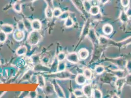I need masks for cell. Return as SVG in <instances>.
<instances>
[{"mask_svg": "<svg viewBox=\"0 0 131 98\" xmlns=\"http://www.w3.org/2000/svg\"><path fill=\"white\" fill-rule=\"evenodd\" d=\"M74 25V21L72 18L70 16L66 19L64 22V26L66 27H71Z\"/></svg>", "mask_w": 131, "mask_h": 98, "instance_id": "obj_27", "label": "cell"}, {"mask_svg": "<svg viewBox=\"0 0 131 98\" xmlns=\"http://www.w3.org/2000/svg\"><path fill=\"white\" fill-rule=\"evenodd\" d=\"M89 35H90V38L92 39V40L93 41V43H97V38L96 37V34H95V33L94 32L93 29H91L90 31H89Z\"/></svg>", "mask_w": 131, "mask_h": 98, "instance_id": "obj_28", "label": "cell"}, {"mask_svg": "<svg viewBox=\"0 0 131 98\" xmlns=\"http://www.w3.org/2000/svg\"><path fill=\"white\" fill-rule=\"evenodd\" d=\"M109 0H100V2L101 4L102 5H105L106 4V3H107L108 2Z\"/></svg>", "mask_w": 131, "mask_h": 98, "instance_id": "obj_46", "label": "cell"}, {"mask_svg": "<svg viewBox=\"0 0 131 98\" xmlns=\"http://www.w3.org/2000/svg\"><path fill=\"white\" fill-rule=\"evenodd\" d=\"M72 93L75 95L76 98H81L84 95L82 90L80 89H76L74 90Z\"/></svg>", "mask_w": 131, "mask_h": 98, "instance_id": "obj_35", "label": "cell"}, {"mask_svg": "<svg viewBox=\"0 0 131 98\" xmlns=\"http://www.w3.org/2000/svg\"><path fill=\"white\" fill-rule=\"evenodd\" d=\"M33 70L34 72H38L40 73H49L50 69L49 66L44 65L40 62L34 65Z\"/></svg>", "mask_w": 131, "mask_h": 98, "instance_id": "obj_3", "label": "cell"}, {"mask_svg": "<svg viewBox=\"0 0 131 98\" xmlns=\"http://www.w3.org/2000/svg\"><path fill=\"white\" fill-rule=\"evenodd\" d=\"M79 58L78 54L75 52H72L67 54L66 60L71 63L77 64L79 62Z\"/></svg>", "mask_w": 131, "mask_h": 98, "instance_id": "obj_5", "label": "cell"}, {"mask_svg": "<svg viewBox=\"0 0 131 98\" xmlns=\"http://www.w3.org/2000/svg\"><path fill=\"white\" fill-rule=\"evenodd\" d=\"M1 31L6 33V34H10L14 31V27L13 25L8 24H4L1 26Z\"/></svg>", "mask_w": 131, "mask_h": 98, "instance_id": "obj_9", "label": "cell"}, {"mask_svg": "<svg viewBox=\"0 0 131 98\" xmlns=\"http://www.w3.org/2000/svg\"><path fill=\"white\" fill-rule=\"evenodd\" d=\"M17 29L22 31H25L26 30L24 23L23 20H19L17 23Z\"/></svg>", "mask_w": 131, "mask_h": 98, "instance_id": "obj_38", "label": "cell"}, {"mask_svg": "<svg viewBox=\"0 0 131 98\" xmlns=\"http://www.w3.org/2000/svg\"><path fill=\"white\" fill-rule=\"evenodd\" d=\"M52 83L53 84L55 93H56L57 96L58 98H66V95L65 93L63 91L62 87L60 86L59 83L56 82L55 79H53V81H52Z\"/></svg>", "mask_w": 131, "mask_h": 98, "instance_id": "obj_4", "label": "cell"}, {"mask_svg": "<svg viewBox=\"0 0 131 98\" xmlns=\"http://www.w3.org/2000/svg\"><path fill=\"white\" fill-rule=\"evenodd\" d=\"M31 26L33 30L36 31H40L42 29V24L39 19H34L31 21Z\"/></svg>", "mask_w": 131, "mask_h": 98, "instance_id": "obj_11", "label": "cell"}, {"mask_svg": "<svg viewBox=\"0 0 131 98\" xmlns=\"http://www.w3.org/2000/svg\"><path fill=\"white\" fill-rule=\"evenodd\" d=\"M42 38V35L40 31L32 30L29 32L27 36V43L31 46H35L37 45Z\"/></svg>", "mask_w": 131, "mask_h": 98, "instance_id": "obj_2", "label": "cell"}, {"mask_svg": "<svg viewBox=\"0 0 131 98\" xmlns=\"http://www.w3.org/2000/svg\"><path fill=\"white\" fill-rule=\"evenodd\" d=\"M28 96H29L30 98H37V93L36 90H35V91H31V92H29Z\"/></svg>", "mask_w": 131, "mask_h": 98, "instance_id": "obj_42", "label": "cell"}, {"mask_svg": "<svg viewBox=\"0 0 131 98\" xmlns=\"http://www.w3.org/2000/svg\"><path fill=\"white\" fill-rule=\"evenodd\" d=\"M70 16V13L69 11H66L62 12L59 18L61 20H65L68 17Z\"/></svg>", "mask_w": 131, "mask_h": 98, "instance_id": "obj_37", "label": "cell"}, {"mask_svg": "<svg viewBox=\"0 0 131 98\" xmlns=\"http://www.w3.org/2000/svg\"><path fill=\"white\" fill-rule=\"evenodd\" d=\"M126 13L129 17H131V7H129L126 11Z\"/></svg>", "mask_w": 131, "mask_h": 98, "instance_id": "obj_45", "label": "cell"}, {"mask_svg": "<svg viewBox=\"0 0 131 98\" xmlns=\"http://www.w3.org/2000/svg\"><path fill=\"white\" fill-rule=\"evenodd\" d=\"M83 4L85 11H86L88 13H89L92 6V5L90 1L89 0H84L83 2Z\"/></svg>", "mask_w": 131, "mask_h": 98, "instance_id": "obj_25", "label": "cell"}, {"mask_svg": "<svg viewBox=\"0 0 131 98\" xmlns=\"http://www.w3.org/2000/svg\"><path fill=\"white\" fill-rule=\"evenodd\" d=\"M58 60H57L56 57H55L54 60L53 61L52 63H51V65L50 67V73H54L57 72V66H58Z\"/></svg>", "mask_w": 131, "mask_h": 98, "instance_id": "obj_20", "label": "cell"}, {"mask_svg": "<svg viewBox=\"0 0 131 98\" xmlns=\"http://www.w3.org/2000/svg\"><path fill=\"white\" fill-rule=\"evenodd\" d=\"M89 55V52L87 49H81L78 52V56L82 60H85L87 59Z\"/></svg>", "mask_w": 131, "mask_h": 98, "instance_id": "obj_14", "label": "cell"}, {"mask_svg": "<svg viewBox=\"0 0 131 98\" xmlns=\"http://www.w3.org/2000/svg\"><path fill=\"white\" fill-rule=\"evenodd\" d=\"M72 1L73 2V3L74 4V5L76 6V7L79 11H85L82 0H72Z\"/></svg>", "mask_w": 131, "mask_h": 98, "instance_id": "obj_22", "label": "cell"}, {"mask_svg": "<svg viewBox=\"0 0 131 98\" xmlns=\"http://www.w3.org/2000/svg\"><path fill=\"white\" fill-rule=\"evenodd\" d=\"M75 80L77 84L79 85H83L86 83L87 79L83 74H78L75 76Z\"/></svg>", "mask_w": 131, "mask_h": 98, "instance_id": "obj_10", "label": "cell"}, {"mask_svg": "<svg viewBox=\"0 0 131 98\" xmlns=\"http://www.w3.org/2000/svg\"><path fill=\"white\" fill-rule=\"evenodd\" d=\"M37 83L38 84V87H40L43 89L46 83V80L45 79V76L41 74H39L38 75H37Z\"/></svg>", "mask_w": 131, "mask_h": 98, "instance_id": "obj_13", "label": "cell"}, {"mask_svg": "<svg viewBox=\"0 0 131 98\" xmlns=\"http://www.w3.org/2000/svg\"><path fill=\"white\" fill-rule=\"evenodd\" d=\"M45 16L48 19H52L53 17V9H52V7L47 6L45 9Z\"/></svg>", "mask_w": 131, "mask_h": 98, "instance_id": "obj_21", "label": "cell"}, {"mask_svg": "<svg viewBox=\"0 0 131 98\" xmlns=\"http://www.w3.org/2000/svg\"><path fill=\"white\" fill-rule=\"evenodd\" d=\"M1 65V61H0V66Z\"/></svg>", "mask_w": 131, "mask_h": 98, "instance_id": "obj_48", "label": "cell"}, {"mask_svg": "<svg viewBox=\"0 0 131 98\" xmlns=\"http://www.w3.org/2000/svg\"><path fill=\"white\" fill-rule=\"evenodd\" d=\"M22 2L17 1L12 6L13 9L18 13H20L22 11Z\"/></svg>", "mask_w": 131, "mask_h": 98, "instance_id": "obj_19", "label": "cell"}, {"mask_svg": "<svg viewBox=\"0 0 131 98\" xmlns=\"http://www.w3.org/2000/svg\"><path fill=\"white\" fill-rule=\"evenodd\" d=\"M45 76L52 79H58L61 80H72L75 78L76 75L72 74L71 72L68 70L56 72L54 73H46Z\"/></svg>", "mask_w": 131, "mask_h": 98, "instance_id": "obj_1", "label": "cell"}, {"mask_svg": "<svg viewBox=\"0 0 131 98\" xmlns=\"http://www.w3.org/2000/svg\"><path fill=\"white\" fill-rule=\"evenodd\" d=\"M66 55L67 54L65 53L64 52H60L58 53L57 56H56V58L57 60H58V61H65L66 58Z\"/></svg>", "mask_w": 131, "mask_h": 98, "instance_id": "obj_32", "label": "cell"}, {"mask_svg": "<svg viewBox=\"0 0 131 98\" xmlns=\"http://www.w3.org/2000/svg\"><path fill=\"white\" fill-rule=\"evenodd\" d=\"M30 81L31 82H33V83H37V75L33 74L32 76L31 77Z\"/></svg>", "mask_w": 131, "mask_h": 98, "instance_id": "obj_43", "label": "cell"}, {"mask_svg": "<svg viewBox=\"0 0 131 98\" xmlns=\"http://www.w3.org/2000/svg\"><path fill=\"white\" fill-rule=\"evenodd\" d=\"M7 39V34L0 30V43H4Z\"/></svg>", "mask_w": 131, "mask_h": 98, "instance_id": "obj_33", "label": "cell"}, {"mask_svg": "<svg viewBox=\"0 0 131 98\" xmlns=\"http://www.w3.org/2000/svg\"><path fill=\"white\" fill-rule=\"evenodd\" d=\"M102 92L98 89H95L93 90V97L94 98H102Z\"/></svg>", "mask_w": 131, "mask_h": 98, "instance_id": "obj_30", "label": "cell"}, {"mask_svg": "<svg viewBox=\"0 0 131 98\" xmlns=\"http://www.w3.org/2000/svg\"><path fill=\"white\" fill-rule=\"evenodd\" d=\"M66 68V63L65 61H59L57 66V72H60L65 70Z\"/></svg>", "mask_w": 131, "mask_h": 98, "instance_id": "obj_29", "label": "cell"}, {"mask_svg": "<svg viewBox=\"0 0 131 98\" xmlns=\"http://www.w3.org/2000/svg\"><path fill=\"white\" fill-rule=\"evenodd\" d=\"M89 1H92V0H89Z\"/></svg>", "mask_w": 131, "mask_h": 98, "instance_id": "obj_49", "label": "cell"}, {"mask_svg": "<svg viewBox=\"0 0 131 98\" xmlns=\"http://www.w3.org/2000/svg\"><path fill=\"white\" fill-rule=\"evenodd\" d=\"M125 79L123 77H120L116 81L115 83V85L118 90H120L122 89L123 85L125 83Z\"/></svg>", "mask_w": 131, "mask_h": 98, "instance_id": "obj_18", "label": "cell"}, {"mask_svg": "<svg viewBox=\"0 0 131 98\" xmlns=\"http://www.w3.org/2000/svg\"><path fill=\"white\" fill-rule=\"evenodd\" d=\"M13 38L17 42H21L25 37V33L24 31L15 30L13 32Z\"/></svg>", "mask_w": 131, "mask_h": 98, "instance_id": "obj_8", "label": "cell"}, {"mask_svg": "<svg viewBox=\"0 0 131 98\" xmlns=\"http://www.w3.org/2000/svg\"><path fill=\"white\" fill-rule=\"evenodd\" d=\"M62 13V10L59 8H55L53 9V17L59 18L61 14Z\"/></svg>", "mask_w": 131, "mask_h": 98, "instance_id": "obj_39", "label": "cell"}, {"mask_svg": "<svg viewBox=\"0 0 131 98\" xmlns=\"http://www.w3.org/2000/svg\"><path fill=\"white\" fill-rule=\"evenodd\" d=\"M129 17L127 15L125 11H121L119 16V19L120 21L123 23H126L129 20Z\"/></svg>", "mask_w": 131, "mask_h": 98, "instance_id": "obj_23", "label": "cell"}, {"mask_svg": "<svg viewBox=\"0 0 131 98\" xmlns=\"http://www.w3.org/2000/svg\"><path fill=\"white\" fill-rule=\"evenodd\" d=\"M34 71L32 69H30L28 71H27L25 74L23 75L22 77V81H28L30 80L31 77L34 74Z\"/></svg>", "mask_w": 131, "mask_h": 98, "instance_id": "obj_15", "label": "cell"}, {"mask_svg": "<svg viewBox=\"0 0 131 98\" xmlns=\"http://www.w3.org/2000/svg\"><path fill=\"white\" fill-rule=\"evenodd\" d=\"M82 91L84 95L86 98L93 97V89L91 84H87L85 85L82 88Z\"/></svg>", "mask_w": 131, "mask_h": 98, "instance_id": "obj_7", "label": "cell"}, {"mask_svg": "<svg viewBox=\"0 0 131 98\" xmlns=\"http://www.w3.org/2000/svg\"><path fill=\"white\" fill-rule=\"evenodd\" d=\"M83 74L88 80H90L92 76V72L89 69H85L83 71Z\"/></svg>", "mask_w": 131, "mask_h": 98, "instance_id": "obj_34", "label": "cell"}, {"mask_svg": "<svg viewBox=\"0 0 131 98\" xmlns=\"http://www.w3.org/2000/svg\"><path fill=\"white\" fill-rule=\"evenodd\" d=\"M29 1H30V2H33V1H35V0H28Z\"/></svg>", "mask_w": 131, "mask_h": 98, "instance_id": "obj_47", "label": "cell"}, {"mask_svg": "<svg viewBox=\"0 0 131 98\" xmlns=\"http://www.w3.org/2000/svg\"><path fill=\"white\" fill-rule=\"evenodd\" d=\"M126 68L128 74L131 75V60H128L127 61L126 64Z\"/></svg>", "mask_w": 131, "mask_h": 98, "instance_id": "obj_40", "label": "cell"}, {"mask_svg": "<svg viewBox=\"0 0 131 98\" xmlns=\"http://www.w3.org/2000/svg\"><path fill=\"white\" fill-rule=\"evenodd\" d=\"M103 32L106 35H110L113 32V27L112 25L110 24H105L103 27Z\"/></svg>", "mask_w": 131, "mask_h": 98, "instance_id": "obj_16", "label": "cell"}, {"mask_svg": "<svg viewBox=\"0 0 131 98\" xmlns=\"http://www.w3.org/2000/svg\"><path fill=\"white\" fill-rule=\"evenodd\" d=\"M130 2V0H121V4L123 7H126L129 5Z\"/></svg>", "mask_w": 131, "mask_h": 98, "instance_id": "obj_41", "label": "cell"}, {"mask_svg": "<svg viewBox=\"0 0 131 98\" xmlns=\"http://www.w3.org/2000/svg\"><path fill=\"white\" fill-rule=\"evenodd\" d=\"M23 20L24 23L26 31H27L29 33L32 31L33 30L31 26V21H30L29 19L27 18H24Z\"/></svg>", "mask_w": 131, "mask_h": 98, "instance_id": "obj_17", "label": "cell"}, {"mask_svg": "<svg viewBox=\"0 0 131 98\" xmlns=\"http://www.w3.org/2000/svg\"><path fill=\"white\" fill-rule=\"evenodd\" d=\"M33 64L34 65L37 63L41 62V55L39 54H35L30 57Z\"/></svg>", "mask_w": 131, "mask_h": 98, "instance_id": "obj_24", "label": "cell"}, {"mask_svg": "<svg viewBox=\"0 0 131 98\" xmlns=\"http://www.w3.org/2000/svg\"><path fill=\"white\" fill-rule=\"evenodd\" d=\"M27 47L25 45H22L19 47L16 51V54L18 56H24L27 54Z\"/></svg>", "mask_w": 131, "mask_h": 98, "instance_id": "obj_12", "label": "cell"}, {"mask_svg": "<svg viewBox=\"0 0 131 98\" xmlns=\"http://www.w3.org/2000/svg\"><path fill=\"white\" fill-rule=\"evenodd\" d=\"M95 72L98 74L100 75L102 74L104 71H105V68L104 66L102 65H98L94 69Z\"/></svg>", "mask_w": 131, "mask_h": 98, "instance_id": "obj_36", "label": "cell"}, {"mask_svg": "<svg viewBox=\"0 0 131 98\" xmlns=\"http://www.w3.org/2000/svg\"><path fill=\"white\" fill-rule=\"evenodd\" d=\"M45 1L47 2L48 6L52 7V0H45Z\"/></svg>", "mask_w": 131, "mask_h": 98, "instance_id": "obj_44", "label": "cell"}, {"mask_svg": "<svg viewBox=\"0 0 131 98\" xmlns=\"http://www.w3.org/2000/svg\"><path fill=\"white\" fill-rule=\"evenodd\" d=\"M50 60L49 56L48 55H45L42 57H41V62L44 65L48 66L50 62Z\"/></svg>", "mask_w": 131, "mask_h": 98, "instance_id": "obj_31", "label": "cell"}, {"mask_svg": "<svg viewBox=\"0 0 131 98\" xmlns=\"http://www.w3.org/2000/svg\"><path fill=\"white\" fill-rule=\"evenodd\" d=\"M100 12V8L98 6H92L90 13L93 16H95L97 15Z\"/></svg>", "mask_w": 131, "mask_h": 98, "instance_id": "obj_26", "label": "cell"}, {"mask_svg": "<svg viewBox=\"0 0 131 98\" xmlns=\"http://www.w3.org/2000/svg\"><path fill=\"white\" fill-rule=\"evenodd\" d=\"M44 92L46 94V96H49L52 95L55 93L54 86L52 82L49 81H46V83L44 88Z\"/></svg>", "mask_w": 131, "mask_h": 98, "instance_id": "obj_6", "label": "cell"}]
</instances>
